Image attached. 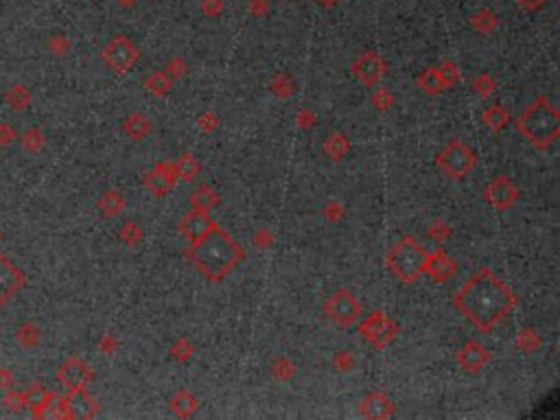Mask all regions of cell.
<instances>
[{"mask_svg": "<svg viewBox=\"0 0 560 420\" xmlns=\"http://www.w3.org/2000/svg\"><path fill=\"white\" fill-rule=\"evenodd\" d=\"M456 307L477 331L490 333L517 307V296L488 267H479L453 296Z\"/></svg>", "mask_w": 560, "mask_h": 420, "instance_id": "cell-1", "label": "cell"}, {"mask_svg": "<svg viewBox=\"0 0 560 420\" xmlns=\"http://www.w3.org/2000/svg\"><path fill=\"white\" fill-rule=\"evenodd\" d=\"M243 248L217 223L206 236H202L198 243H191V248L186 250V259L210 282H221L232 272L237 263L243 261Z\"/></svg>", "mask_w": 560, "mask_h": 420, "instance_id": "cell-2", "label": "cell"}, {"mask_svg": "<svg viewBox=\"0 0 560 420\" xmlns=\"http://www.w3.org/2000/svg\"><path fill=\"white\" fill-rule=\"evenodd\" d=\"M517 131L538 149L550 147L560 136V114L547 97H536L517 118Z\"/></svg>", "mask_w": 560, "mask_h": 420, "instance_id": "cell-3", "label": "cell"}, {"mask_svg": "<svg viewBox=\"0 0 560 420\" xmlns=\"http://www.w3.org/2000/svg\"><path fill=\"white\" fill-rule=\"evenodd\" d=\"M427 259V250L422 248L414 236L405 234L399 243L392 245L385 257V265L392 274L403 282H414L422 274V265Z\"/></svg>", "mask_w": 560, "mask_h": 420, "instance_id": "cell-4", "label": "cell"}, {"mask_svg": "<svg viewBox=\"0 0 560 420\" xmlns=\"http://www.w3.org/2000/svg\"><path fill=\"white\" fill-rule=\"evenodd\" d=\"M435 164L447 177L462 179L475 167V154L462 140H451L442 152L435 156Z\"/></svg>", "mask_w": 560, "mask_h": 420, "instance_id": "cell-5", "label": "cell"}, {"mask_svg": "<svg viewBox=\"0 0 560 420\" xmlns=\"http://www.w3.org/2000/svg\"><path fill=\"white\" fill-rule=\"evenodd\" d=\"M359 335L368 344H372L376 350H383L385 346H390V344L397 339L399 326L392 322V318L385 315L383 311H372L368 318L361 320Z\"/></svg>", "mask_w": 560, "mask_h": 420, "instance_id": "cell-6", "label": "cell"}, {"mask_svg": "<svg viewBox=\"0 0 560 420\" xmlns=\"http://www.w3.org/2000/svg\"><path fill=\"white\" fill-rule=\"evenodd\" d=\"M324 313H326V318L333 324H335V326L348 328V326L355 324L359 320L361 305H359V300L355 298V293H351L348 289H339V291H335V293H333L326 300Z\"/></svg>", "mask_w": 560, "mask_h": 420, "instance_id": "cell-7", "label": "cell"}, {"mask_svg": "<svg viewBox=\"0 0 560 420\" xmlns=\"http://www.w3.org/2000/svg\"><path fill=\"white\" fill-rule=\"evenodd\" d=\"M101 57L116 74H125L138 59V51L125 35H116L103 47Z\"/></svg>", "mask_w": 560, "mask_h": 420, "instance_id": "cell-8", "label": "cell"}, {"mask_svg": "<svg viewBox=\"0 0 560 420\" xmlns=\"http://www.w3.org/2000/svg\"><path fill=\"white\" fill-rule=\"evenodd\" d=\"M519 188L517 184L512 182L510 177L506 175H499L495 177L490 184H486V188H483V200H486L495 210H499V213H506L508 208H512L514 204L519 202Z\"/></svg>", "mask_w": 560, "mask_h": 420, "instance_id": "cell-9", "label": "cell"}, {"mask_svg": "<svg viewBox=\"0 0 560 420\" xmlns=\"http://www.w3.org/2000/svg\"><path fill=\"white\" fill-rule=\"evenodd\" d=\"M351 70H353V74H355V77H357L363 86L372 88V86L379 83V79L383 77V72H385V62H383V59H381L379 55H376V53L368 51V53H363V55H359V57L355 59L353 66H351Z\"/></svg>", "mask_w": 560, "mask_h": 420, "instance_id": "cell-10", "label": "cell"}, {"mask_svg": "<svg viewBox=\"0 0 560 420\" xmlns=\"http://www.w3.org/2000/svg\"><path fill=\"white\" fill-rule=\"evenodd\" d=\"M90 379H93V370H90V366L83 364L77 357L68 359V362L64 366H59V370H57V381L62 383L68 392L86 387Z\"/></svg>", "mask_w": 560, "mask_h": 420, "instance_id": "cell-11", "label": "cell"}, {"mask_svg": "<svg viewBox=\"0 0 560 420\" xmlns=\"http://www.w3.org/2000/svg\"><path fill=\"white\" fill-rule=\"evenodd\" d=\"M215 228V221L208 217V213L198 208H191L179 221V232L189 239V243H198L202 236H206Z\"/></svg>", "mask_w": 560, "mask_h": 420, "instance_id": "cell-12", "label": "cell"}, {"mask_svg": "<svg viewBox=\"0 0 560 420\" xmlns=\"http://www.w3.org/2000/svg\"><path fill=\"white\" fill-rule=\"evenodd\" d=\"M173 182H175V164L173 162H160L158 167H154L143 177L145 188L154 195V197H162L164 193H169Z\"/></svg>", "mask_w": 560, "mask_h": 420, "instance_id": "cell-13", "label": "cell"}, {"mask_svg": "<svg viewBox=\"0 0 560 420\" xmlns=\"http://www.w3.org/2000/svg\"><path fill=\"white\" fill-rule=\"evenodd\" d=\"M456 261H453L445 250L427 252L425 265H422V274H427L433 282H447L453 274H456Z\"/></svg>", "mask_w": 560, "mask_h": 420, "instance_id": "cell-14", "label": "cell"}, {"mask_svg": "<svg viewBox=\"0 0 560 420\" xmlns=\"http://www.w3.org/2000/svg\"><path fill=\"white\" fill-rule=\"evenodd\" d=\"M22 282H24V276H22L20 269L13 265L7 257L0 254V307H3L5 302H9V300L13 298V293L22 287Z\"/></svg>", "mask_w": 560, "mask_h": 420, "instance_id": "cell-15", "label": "cell"}, {"mask_svg": "<svg viewBox=\"0 0 560 420\" xmlns=\"http://www.w3.org/2000/svg\"><path fill=\"white\" fill-rule=\"evenodd\" d=\"M458 359V364L466 370V372H479L483 366H486L490 362V353L481 346L479 341L475 339H468L464 346L458 350L456 355Z\"/></svg>", "mask_w": 560, "mask_h": 420, "instance_id": "cell-16", "label": "cell"}, {"mask_svg": "<svg viewBox=\"0 0 560 420\" xmlns=\"http://www.w3.org/2000/svg\"><path fill=\"white\" fill-rule=\"evenodd\" d=\"M359 414L363 418H374V420H383L394 414V403L390 401V396L381 392H372L359 403Z\"/></svg>", "mask_w": 560, "mask_h": 420, "instance_id": "cell-17", "label": "cell"}, {"mask_svg": "<svg viewBox=\"0 0 560 420\" xmlns=\"http://www.w3.org/2000/svg\"><path fill=\"white\" fill-rule=\"evenodd\" d=\"M66 405H68V414L70 418H93L97 414V401L90 396L86 389H74V392H68L66 396Z\"/></svg>", "mask_w": 560, "mask_h": 420, "instance_id": "cell-18", "label": "cell"}, {"mask_svg": "<svg viewBox=\"0 0 560 420\" xmlns=\"http://www.w3.org/2000/svg\"><path fill=\"white\" fill-rule=\"evenodd\" d=\"M123 131L131 140H143L151 131V121L145 114H131L123 121Z\"/></svg>", "mask_w": 560, "mask_h": 420, "instance_id": "cell-19", "label": "cell"}, {"mask_svg": "<svg viewBox=\"0 0 560 420\" xmlns=\"http://www.w3.org/2000/svg\"><path fill=\"white\" fill-rule=\"evenodd\" d=\"M217 204H219V195L208 184H202L191 193V206L198 208V210H204V213H208V210L215 208Z\"/></svg>", "mask_w": 560, "mask_h": 420, "instance_id": "cell-20", "label": "cell"}, {"mask_svg": "<svg viewBox=\"0 0 560 420\" xmlns=\"http://www.w3.org/2000/svg\"><path fill=\"white\" fill-rule=\"evenodd\" d=\"M416 83H418V88L422 90V92L429 95V97H435V95L445 88V86H442V79H440V72H438L435 66H429V68L422 70V72L418 74Z\"/></svg>", "mask_w": 560, "mask_h": 420, "instance_id": "cell-21", "label": "cell"}, {"mask_svg": "<svg viewBox=\"0 0 560 420\" xmlns=\"http://www.w3.org/2000/svg\"><path fill=\"white\" fill-rule=\"evenodd\" d=\"M51 401H53V394L47 392V389H44L42 385H38V383H33L24 394V403L35 412V416H42V410L47 407Z\"/></svg>", "mask_w": 560, "mask_h": 420, "instance_id": "cell-22", "label": "cell"}, {"mask_svg": "<svg viewBox=\"0 0 560 420\" xmlns=\"http://www.w3.org/2000/svg\"><path fill=\"white\" fill-rule=\"evenodd\" d=\"M125 206V197L118 191H105L99 200V210L103 217H116Z\"/></svg>", "mask_w": 560, "mask_h": 420, "instance_id": "cell-23", "label": "cell"}, {"mask_svg": "<svg viewBox=\"0 0 560 420\" xmlns=\"http://www.w3.org/2000/svg\"><path fill=\"white\" fill-rule=\"evenodd\" d=\"M481 123L486 125L490 131H502L508 125V112L502 108V105H490V108L483 110L481 114Z\"/></svg>", "mask_w": 560, "mask_h": 420, "instance_id": "cell-24", "label": "cell"}, {"mask_svg": "<svg viewBox=\"0 0 560 420\" xmlns=\"http://www.w3.org/2000/svg\"><path fill=\"white\" fill-rule=\"evenodd\" d=\"M348 149H351V143H348V138L344 136V134H330V136L324 140V154L330 158V160H335V162H339L344 156H346V152Z\"/></svg>", "mask_w": 560, "mask_h": 420, "instance_id": "cell-25", "label": "cell"}, {"mask_svg": "<svg viewBox=\"0 0 560 420\" xmlns=\"http://www.w3.org/2000/svg\"><path fill=\"white\" fill-rule=\"evenodd\" d=\"M145 88L154 97H166V95H169V90H171V77L164 70H156L145 79Z\"/></svg>", "mask_w": 560, "mask_h": 420, "instance_id": "cell-26", "label": "cell"}, {"mask_svg": "<svg viewBox=\"0 0 560 420\" xmlns=\"http://www.w3.org/2000/svg\"><path fill=\"white\" fill-rule=\"evenodd\" d=\"M173 164H175V175L184 179V182H191V179L198 177L200 173V164L193 154H182V158Z\"/></svg>", "mask_w": 560, "mask_h": 420, "instance_id": "cell-27", "label": "cell"}, {"mask_svg": "<svg viewBox=\"0 0 560 420\" xmlns=\"http://www.w3.org/2000/svg\"><path fill=\"white\" fill-rule=\"evenodd\" d=\"M171 410L182 418H189L195 410H198V398L189 392H177L171 398Z\"/></svg>", "mask_w": 560, "mask_h": 420, "instance_id": "cell-28", "label": "cell"}, {"mask_svg": "<svg viewBox=\"0 0 560 420\" xmlns=\"http://www.w3.org/2000/svg\"><path fill=\"white\" fill-rule=\"evenodd\" d=\"M271 372H274V377H276L278 381H287V379H291V377H294L296 366H294L287 357H276V359H274V364H271Z\"/></svg>", "mask_w": 560, "mask_h": 420, "instance_id": "cell-29", "label": "cell"}, {"mask_svg": "<svg viewBox=\"0 0 560 420\" xmlns=\"http://www.w3.org/2000/svg\"><path fill=\"white\" fill-rule=\"evenodd\" d=\"M271 90H274L276 97L287 99V97H291V92H294V81L287 77L285 72H278L274 77V81H271Z\"/></svg>", "mask_w": 560, "mask_h": 420, "instance_id": "cell-30", "label": "cell"}, {"mask_svg": "<svg viewBox=\"0 0 560 420\" xmlns=\"http://www.w3.org/2000/svg\"><path fill=\"white\" fill-rule=\"evenodd\" d=\"M438 72H440V79H442L445 88H451V86H456L460 81V68L456 64H451V62H445L440 68H438Z\"/></svg>", "mask_w": 560, "mask_h": 420, "instance_id": "cell-31", "label": "cell"}, {"mask_svg": "<svg viewBox=\"0 0 560 420\" xmlns=\"http://www.w3.org/2000/svg\"><path fill=\"white\" fill-rule=\"evenodd\" d=\"M7 101L13 105V110H22V108H26V103H29V90L22 88V86L11 88L9 92H7Z\"/></svg>", "mask_w": 560, "mask_h": 420, "instance_id": "cell-32", "label": "cell"}, {"mask_svg": "<svg viewBox=\"0 0 560 420\" xmlns=\"http://www.w3.org/2000/svg\"><path fill=\"white\" fill-rule=\"evenodd\" d=\"M143 239V232H141V228L136 226L134 221H127L123 228H120V241L123 243H127V245H136Z\"/></svg>", "mask_w": 560, "mask_h": 420, "instance_id": "cell-33", "label": "cell"}, {"mask_svg": "<svg viewBox=\"0 0 560 420\" xmlns=\"http://www.w3.org/2000/svg\"><path fill=\"white\" fill-rule=\"evenodd\" d=\"M22 147L29 149V152H38V149L44 147V136L38 129H29L22 136Z\"/></svg>", "mask_w": 560, "mask_h": 420, "instance_id": "cell-34", "label": "cell"}, {"mask_svg": "<svg viewBox=\"0 0 560 420\" xmlns=\"http://www.w3.org/2000/svg\"><path fill=\"white\" fill-rule=\"evenodd\" d=\"M18 339L22 341V346L31 348V346H35V344H38L40 335H38V331L31 324H24V326L18 328Z\"/></svg>", "mask_w": 560, "mask_h": 420, "instance_id": "cell-35", "label": "cell"}, {"mask_svg": "<svg viewBox=\"0 0 560 420\" xmlns=\"http://www.w3.org/2000/svg\"><path fill=\"white\" fill-rule=\"evenodd\" d=\"M471 24H473L475 29H479V31L486 33V31H490V29H495L497 22H495V16H493L490 11H479L477 16L471 20Z\"/></svg>", "mask_w": 560, "mask_h": 420, "instance_id": "cell-36", "label": "cell"}, {"mask_svg": "<svg viewBox=\"0 0 560 420\" xmlns=\"http://www.w3.org/2000/svg\"><path fill=\"white\" fill-rule=\"evenodd\" d=\"M517 346L523 353H532L538 346V337L534 335V331H521L519 337H517Z\"/></svg>", "mask_w": 560, "mask_h": 420, "instance_id": "cell-37", "label": "cell"}, {"mask_svg": "<svg viewBox=\"0 0 560 420\" xmlns=\"http://www.w3.org/2000/svg\"><path fill=\"white\" fill-rule=\"evenodd\" d=\"M495 88H497V83H495V79L490 77V74H479V77L475 79V90L477 92L481 95V97H488V95H493L495 92Z\"/></svg>", "mask_w": 560, "mask_h": 420, "instance_id": "cell-38", "label": "cell"}, {"mask_svg": "<svg viewBox=\"0 0 560 420\" xmlns=\"http://www.w3.org/2000/svg\"><path fill=\"white\" fill-rule=\"evenodd\" d=\"M427 234L433 239V241H442V239H447V236L451 234V228L447 226V223H445L442 219H438V221H433L431 226H429Z\"/></svg>", "mask_w": 560, "mask_h": 420, "instance_id": "cell-39", "label": "cell"}, {"mask_svg": "<svg viewBox=\"0 0 560 420\" xmlns=\"http://www.w3.org/2000/svg\"><path fill=\"white\" fill-rule=\"evenodd\" d=\"M191 353H193V346L184 339H179L177 344H173V346H171V355L175 359H179V362H186V359L191 357Z\"/></svg>", "mask_w": 560, "mask_h": 420, "instance_id": "cell-40", "label": "cell"}, {"mask_svg": "<svg viewBox=\"0 0 560 420\" xmlns=\"http://www.w3.org/2000/svg\"><path fill=\"white\" fill-rule=\"evenodd\" d=\"M372 101H374V105H376V108H379V110H387L390 105H392V101H394V99H392V95H390V92H385V90H379V92L374 95V99H372Z\"/></svg>", "mask_w": 560, "mask_h": 420, "instance_id": "cell-41", "label": "cell"}, {"mask_svg": "<svg viewBox=\"0 0 560 420\" xmlns=\"http://www.w3.org/2000/svg\"><path fill=\"white\" fill-rule=\"evenodd\" d=\"M335 366H337L342 372L351 370V368H353V357H351V355H346V350H342V353L335 357Z\"/></svg>", "mask_w": 560, "mask_h": 420, "instance_id": "cell-42", "label": "cell"}, {"mask_svg": "<svg viewBox=\"0 0 560 420\" xmlns=\"http://www.w3.org/2000/svg\"><path fill=\"white\" fill-rule=\"evenodd\" d=\"M200 127H202L204 131H213V129L217 127V118H215V114H204V116H200Z\"/></svg>", "mask_w": 560, "mask_h": 420, "instance_id": "cell-43", "label": "cell"}, {"mask_svg": "<svg viewBox=\"0 0 560 420\" xmlns=\"http://www.w3.org/2000/svg\"><path fill=\"white\" fill-rule=\"evenodd\" d=\"M517 3L523 11H538L545 5V0H517Z\"/></svg>", "mask_w": 560, "mask_h": 420, "instance_id": "cell-44", "label": "cell"}, {"mask_svg": "<svg viewBox=\"0 0 560 420\" xmlns=\"http://www.w3.org/2000/svg\"><path fill=\"white\" fill-rule=\"evenodd\" d=\"M313 121H315V118H313V116H311V112H307V110L302 112V114H298V116H296V123H298L302 129L311 127V125H313Z\"/></svg>", "mask_w": 560, "mask_h": 420, "instance_id": "cell-45", "label": "cell"}, {"mask_svg": "<svg viewBox=\"0 0 560 420\" xmlns=\"http://www.w3.org/2000/svg\"><path fill=\"white\" fill-rule=\"evenodd\" d=\"M219 9H221L219 0H204V11L210 13V16H215V13H217Z\"/></svg>", "mask_w": 560, "mask_h": 420, "instance_id": "cell-46", "label": "cell"}, {"mask_svg": "<svg viewBox=\"0 0 560 420\" xmlns=\"http://www.w3.org/2000/svg\"><path fill=\"white\" fill-rule=\"evenodd\" d=\"M120 5H125V7H129V5H134V0H118Z\"/></svg>", "mask_w": 560, "mask_h": 420, "instance_id": "cell-47", "label": "cell"}, {"mask_svg": "<svg viewBox=\"0 0 560 420\" xmlns=\"http://www.w3.org/2000/svg\"><path fill=\"white\" fill-rule=\"evenodd\" d=\"M322 3H324V5H333V3H335V0H322Z\"/></svg>", "mask_w": 560, "mask_h": 420, "instance_id": "cell-48", "label": "cell"}]
</instances>
